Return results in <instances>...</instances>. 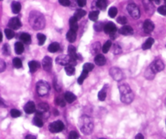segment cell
I'll return each instance as SVG.
<instances>
[{
    "label": "cell",
    "mask_w": 166,
    "mask_h": 139,
    "mask_svg": "<svg viewBox=\"0 0 166 139\" xmlns=\"http://www.w3.org/2000/svg\"><path fill=\"white\" fill-rule=\"evenodd\" d=\"M64 98H62V97H57L56 99H55V103L57 105H59L61 107H65L66 105V103L64 101Z\"/></svg>",
    "instance_id": "b9f144b4"
},
{
    "label": "cell",
    "mask_w": 166,
    "mask_h": 139,
    "mask_svg": "<svg viewBox=\"0 0 166 139\" xmlns=\"http://www.w3.org/2000/svg\"><path fill=\"white\" fill-rule=\"evenodd\" d=\"M59 3L61 5H63L64 7H68L71 4V2L70 0H59Z\"/></svg>",
    "instance_id": "816d5d0a"
},
{
    "label": "cell",
    "mask_w": 166,
    "mask_h": 139,
    "mask_svg": "<svg viewBox=\"0 0 166 139\" xmlns=\"http://www.w3.org/2000/svg\"><path fill=\"white\" fill-rule=\"evenodd\" d=\"M49 105L45 103H41L38 105V108H37V112H40L42 115L43 118H45V114L46 112H49Z\"/></svg>",
    "instance_id": "9a60e30c"
},
{
    "label": "cell",
    "mask_w": 166,
    "mask_h": 139,
    "mask_svg": "<svg viewBox=\"0 0 166 139\" xmlns=\"http://www.w3.org/2000/svg\"><path fill=\"white\" fill-rule=\"evenodd\" d=\"M3 54L5 55H10V47L7 44H5L3 46Z\"/></svg>",
    "instance_id": "f907efd6"
},
{
    "label": "cell",
    "mask_w": 166,
    "mask_h": 139,
    "mask_svg": "<svg viewBox=\"0 0 166 139\" xmlns=\"http://www.w3.org/2000/svg\"><path fill=\"white\" fill-rule=\"evenodd\" d=\"M157 11H158V12L161 14V15H163V16H166V5L160 7L157 9Z\"/></svg>",
    "instance_id": "c3c4849f"
},
{
    "label": "cell",
    "mask_w": 166,
    "mask_h": 139,
    "mask_svg": "<svg viewBox=\"0 0 166 139\" xmlns=\"http://www.w3.org/2000/svg\"><path fill=\"white\" fill-rule=\"evenodd\" d=\"M119 33L122 34V35H126V36H128V35H132L133 33H134V30L133 29L129 26V25H125L123 27H121L120 29H119Z\"/></svg>",
    "instance_id": "e0dca14e"
},
{
    "label": "cell",
    "mask_w": 166,
    "mask_h": 139,
    "mask_svg": "<svg viewBox=\"0 0 166 139\" xmlns=\"http://www.w3.org/2000/svg\"><path fill=\"white\" fill-rule=\"evenodd\" d=\"M65 71H66V73L67 74L68 76H73L75 74L76 69H75V67L73 65L68 64L67 66H65Z\"/></svg>",
    "instance_id": "f546056e"
},
{
    "label": "cell",
    "mask_w": 166,
    "mask_h": 139,
    "mask_svg": "<svg viewBox=\"0 0 166 139\" xmlns=\"http://www.w3.org/2000/svg\"><path fill=\"white\" fill-rule=\"evenodd\" d=\"M20 39L24 43L28 44L31 42V36L28 33H23L20 36Z\"/></svg>",
    "instance_id": "d4e9b609"
},
{
    "label": "cell",
    "mask_w": 166,
    "mask_h": 139,
    "mask_svg": "<svg viewBox=\"0 0 166 139\" xmlns=\"http://www.w3.org/2000/svg\"><path fill=\"white\" fill-rule=\"evenodd\" d=\"M79 138V134L76 131H72L70 134H69V137L68 139H78Z\"/></svg>",
    "instance_id": "bcb514c9"
},
{
    "label": "cell",
    "mask_w": 166,
    "mask_h": 139,
    "mask_svg": "<svg viewBox=\"0 0 166 139\" xmlns=\"http://www.w3.org/2000/svg\"><path fill=\"white\" fill-rule=\"evenodd\" d=\"M127 12L130 14V16L134 19H139L140 16V11L137 5L135 3H130L127 5Z\"/></svg>",
    "instance_id": "277c9868"
},
{
    "label": "cell",
    "mask_w": 166,
    "mask_h": 139,
    "mask_svg": "<svg viewBox=\"0 0 166 139\" xmlns=\"http://www.w3.org/2000/svg\"><path fill=\"white\" fill-rule=\"evenodd\" d=\"M151 1H154V0H151Z\"/></svg>",
    "instance_id": "e7e4bbea"
},
{
    "label": "cell",
    "mask_w": 166,
    "mask_h": 139,
    "mask_svg": "<svg viewBox=\"0 0 166 139\" xmlns=\"http://www.w3.org/2000/svg\"><path fill=\"white\" fill-rule=\"evenodd\" d=\"M100 50V43L99 42H96L95 43L94 45H92V52L94 54V53H97Z\"/></svg>",
    "instance_id": "7dc6e473"
},
{
    "label": "cell",
    "mask_w": 166,
    "mask_h": 139,
    "mask_svg": "<svg viewBox=\"0 0 166 139\" xmlns=\"http://www.w3.org/2000/svg\"><path fill=\"white\" fill-rule=\"evenodd\" d=\"M94 68V65L92 63H86L84 65V67H83V70H85L87 72H91L92 69Z\"/></svg>",
    "instance_id": "7bdbcfd3"
},
{
    "label": "cell",
    "mask_w": 166,
    "mask_h": 139,
    "mask_svg": "<svg viewBox=\"0 0 166 139\" xmlns=\"http://www.w3.org/2000/svg\"><path fill=\"white\" fill-rule=\"evenodd\" d=\"M144 6L146 12L149 14H153L154 12V7L151 0H144Z\"/></svg>",
    "instance_id": "ac0fdd59"
},
{
    "label": "cell",
    "mask_w": 166,
    "mask_h": 139,
    "mask_svg": "<svg viewBox=\"0 0 166 139\" xmlns=\"http://www.w3.org/2000/svg\"><path fill=\"white\" fill-rule=\"evenodd\" d=\"M79 125H80L81 132L86 135L91 134L93 130V127H94L92 119L86 115H84L80 117V121H79Z\"/></svg>",
    "instance_id": "7a4b0ae2"
},
{
    "label": "cell",
    "mask_w": 166,
    "mask_h": 139,
    "mask_svg": "<svg viewBox=\"0 0 166 139\" xmlns=\"http://www.w3.org/2000/svg\"><path fill=\"white\" fill-rule=\"evenodd\" d=\"M88 72H87L85 70H83V72L81 73V75L79 77V79H78V82H79V84L80 85H82L83 84V82L85 80V78L88 76Z\"/></svg>",
    "instance_id": "e575fe53"
},
{
    "label": "cell",
    "mask_w": 166,
    "mask_h": 139,
    "mask_svg": "<svg viewBox=\"0 0 166 139\" xmlns=\"http://www.w3.org/2000/svg\"><path fill=\"white\" fill-rule=\"evenodd\" d=\"M95 63L98 66H103L106 63V59L103 55L99 54L95 57Z\"/></svg>",
    "instance_id": "d6986e66"
},
{
    "label": "cell",
    "mask_w": 166,
    "mask_h": 139,
    "mask_svg": "<svg viewBox=\"0 0 166 139\" xmlns=\"http://www.w3.org/2000/svg\"><path fill=\"white\" fill-rule=\"evenodd\" d=\"M4 32L5 35H6L7 39H11V38H13L14 37H15V33H14L13 30L11 29H6Z\"/></svg>",
    "instance_id": "d590c367"
},
{
    "label": "cell",
    "mask_w": 166,
    "mask_h": 139,
    "mask_svg": "<svg viewBox=\"0 0 166 139\" xmlns=\"http://www.w3.org/2000/svg\"><path fill=\"white\" fill-rule=\"evenodd\" d=\"M107 0H96V7L99 9L105 10L107 7Z\"/></svg>",
    "instance_id": "4316f807"
},
{
    "label": "cell",
    "mask_w": 166,
    "mask_h": 139,
    "mask_svg": "<svg viewBox=\"0 0 166 139\" xmlns=\"http://www.w3.org/2000/svg\"><path fill=\"white\" fill-rule=\"evenodd\" d=\"M0 1H2V0H0Z\"/></svg>",
    "instance_id": "03108f58"
},
{
    "label": "cell",
    "mask_w": 166,
    "mask_h": 139,
    "mask_svg": "<svg viewBox=\"0 0 166 139\" xmlns=\"http://www.w3.org/2000/svg\"><path fill=\"white\" fill-rule=\"evenodd\" d=\"M135 139H144V135L142 134H138L135 136Z\"/></svg>",
    "instance_id": "9f6ffc18"
},
{
    "label": "cell",
    "mask_w": 166,
    "mask_h": 139,
    "mask_svg": "<svg viewBox=\"0 0 166 139\" xmlns=\"http://www.w3.org/2000/svg\"><path fill=\"white\" fill-rule=\"evenodd\" d=\"M2 40H3V34H2V33L0 32V42H2Z\"/></svg>",
    "instance_id": "91938a15"
},
{
    "label": "cell",
    "mask_w": 166,
    "mask_h": 139,
    "mask_svg": "<svg viewBox=\"0 0 166 139\" xmlns=\"http://www.w3.org/2000/svg\"><path fill=\"white\" fill-rule=\"evenodd\" d=\"M13 65L16 68H20L22 67V61L19 58H15L13 59Z\"/></svg>",
    "instance_id": "ab89813d"
},
{
    "label": "cell",
    "mask_w": 166,
    "mask_h": 139,
    "mask_svg": "<svg viewBox=\"0 0 166 139\" xmlns=\"http://www.w3.org/2000/svg\"><path fill=\"white\" fill-rule=\"evenodd\" d=\"M5 68H6V63L3 59H0V72H3L5 70Z\"/></svg>",
    "instance_id": "f5cc1de1"
},
{
    "label": "cell",
    "mask_w": 166,
    "mask_h": 139,
    "mask_svg": "<svg viewBox=\"0 0 166 139\" xmlns=\"http://www.w3.org/2000/svg\"><path fill=\"white\" fill-rule=\"evenodd\" d=\"M97 139H105V138H97Z\"/></svg>",
    "instance_id": "6125c7cd"
},
{
    "label": "cell",
    "mask_w": 166,
    "mask_h": 139,
    "mask_svg": "<svg viewBox=\"0 0 166 139\" xmlns=\"http://www.w3.org/2000/svg\"><path fill=\"white\" fill-rule=\"evenodd\" d=\"M24 112H26L27 114H32V113H33V112H35L36 111V106H35V103H33V102H28L26 104H25V106H24Z\"/></svg>",
    "instance_id": "5bb4252c"
},
{
    "label": "cell",
    "mask_w": 166,
    "mask_h": 139,
    "mask_svg": "<svg viewBox=\"0 0 166 139\" xmlns=\"http://www.w3.org/2000/svg\"><path fill=\"white\" fill-rule=\"evenodd\" d=\"M119 91H120L121 96H124V95H127V94L133 93L130 86L126 84H122V85H119Z\"/></svg>",
    "instance_id": "4fadbf2b"
},
{
    "label": "cell",
    "mask_w": 166,
    "mask_h": 139,
    "mask_svg": "<svg viewBox=\"0 0 166 139\" xmlns=\"http://www.w3.org/2000/svg\"><path fill=\"white\" fill-rule=\"evenodd\" d=\"M111 46H112V42H111L110 41H107V42L104 44L103 46H102V51H103V53H107L108 51L109 50V49H110Z\"/></svg>",
    "instance_id": "f35d334b"
},
{
    "label": "cell",
    "mask_w": 166,
    "mask_h": 139,
    "mask_svg": "<svg viewBox=\"0 0 166 139\" xmlns=\"http://www.w3.org/2000/svg\"><path fill=\"white\" fill-rule=\"evenodd\" d=\"M67 39L70 42H74L76 39V32L73 31L72 29H70L67 33Z\"/></svg>",
    "instance_id": "cb8c5ba5"
},
{
    "label": "cell",
    "mask_w": 166,
    "mask_h": 139,
    "mask_svg": "<svg viewBox=\"0 0 166 139\" xmlns=\"http://www.w3.org/2000/svg\"><path fill=\"white\" fill-rule=\"evenodd\" d=\"M33 124L37 127H42L43 126V118H41L39 116H35V117L33 118Z\"/></svg>",
    "instance_id": "4dcf8cb0"
},
{
    "label": "cell",
    "mask_w": 166,
    "mask_h": 139,
    "mask_svg": "<svg viewBox=\"0 0 166 139\" xmlns=\"http://www.w3.org/2000/svg\"><path fill=\"white\" fill-rule=\"evenodd\" d=\"M104 26L103 24L101 22H97L96 24H95L94 25V29L95 30H96V31H101L102 29H104Z\"/></svg>",
    "instance_id": "f6af8a7d"
},
{
    "label": "cell",
    "mask_w": 166,
    "mask_h": 139,
    "mask_svg": "<svg viewBox=\"0 0 166 139\" xmlns=\"http://www.w3.org/2000/svg\"><path fill=\"white\" fill-rule=\"evenodd\" d=\"M117 23H119L120 25H125L127 22V20L125 16H119L117 19Z\"/></svg>",
    "instance_id": "681fc988"
},
{
    "label": "cell",
    "mask_w": 166,
    "mask_h": 139,
    "mask_svg": "<svg viewBox=\"0 0 166 139\" xmlns=\"http://www.w3.org/2000/svg\"><path fill=\"white\" fill-rule=\"evenodd\" d=\"M36 37H37V40H38L39 45L42 46L44 43H45V40H46V37H45L44 34H42V33H38V34L36 35Z\"/></svg>",
    "instance_id": "8d00e7d4"
},
{
    "label": "cell",
    "mask_w": 166,
    "mask_h": 139,
    "mask_svg": "<svg viewBox=\"0 0 166 139\" xmlns=\"http://www.w3.org/2000/svg\"><path fill=\"white\" fill-rule=\"evenodd\" d=\"M165 5H166V0H165Z\"/></svg>",
    "instance_id": "be15d7a7"
},
{
    "label": "cell",
    "mask_w": 166,
    "mask_h": 139,
    "mask_svg": "<svg viewBox=\"0 0 166 139\" xmlns=\"http://www.w3.org/2000/svg\"><path fill=\"white\" fill-rule=\"evenodd\" d=\"M54 139H59V138H54Z\"/></svg>",
    "instance_id": "94428289"
},
{
    "label": "cell",
    "mask_w": 166,
    "mask_h": 139,
    "mask_svg": "<svg viewBox=\"0 0 166 139\" xmlns=\"http://www.w3.org/2000/svg\"><path fill=\"white\" fill-rule=\"evenodd\" d=\"M155 28V25L152 20H146L144 23V30L146 33H150L151 32L153 31Z\"/></svg>",
    "instance_id": "8fae6325"
},
{
    "label": "cell",
    "mask_w": 166,
    "mask_h": 139,
    "mask_svg": "<svg viewBox=\"0 0 166 139\" xmlns=\"http://www.w3.org/2000/svg\"><path fill=\"white\" fill-rule=\"evenodd\" d=\"M28 67H29V69H30V72H35L40 67V64L37 61L32 60V61H30L28 63Z\"/></svg>",
    "instance_id": "7402d4cb"
},
{
    "label": "cell",
    "mask_w": 166,
    "mask_h": 139,
    "mask_svg": "<svg viewBox=\"0 0 166 139\" xmlns=\"http://www.w3.org/2000/svg\"><path fill=\"white\" fill-rule=\"evenodd\" d=\"M59 48H60V46H59L58 42H53L49 46L48 50L51 53H55V52H57L59 50Z\"/></svg>",
    "instance_id": "83f0119b"
},
{
    "label": "cell",
    "mask_w": 166,
    "mask_h": 139,
    "mask_svg": "<svg viewBox=\"0 0 166 139\" xmlns=\"http://www.w3.org/2000/svg\"><path fill=\"white\" fill-rule=\"evenodd\" d=\"M150 67L152 68V70L155 73L161 72L162 70H164V68H165V63H163V61H161V59H157L150 65Z\"/></svg>",
    "instance_id": "52a82bcc"
},
{
    "label": "cell",
    "mask_w": 166,
    "mask_h": 139,
    "mask_svg": "<svg viewBox=\"0 0 166 139\" xmlns=\"http://www.w3.org/2000/svg\"><path fill=\"white\" fill-rule=\"evenodd\" d=\"M69 25H70V29L76 32L78 30V28H79V26H78V20L76 17L72 16L69 20Z\"/></svg>",
    "instance_id": "ffe728a7"
},
{
    "label": "cell",
    "mask_w": 166,
    "mask_h": 139,
    "mask_svg": "<svg viewBox=\"0 0 166 139\" xmlns=\"http://www.w3.org/2000/svg\"><path fill=\"white\" fill-rule=\"evenodd\" d=\"M106 98V90L105 89H102L98 93V99L100 101H104Z\"/></svg>",
    "instance_id": "60d3db41"
},
{
    "label": "cell",
    "mask_w": 166,
    "mask_h": 139,
    "mask_svg": "<svg viewBox=\"0 0 166 139\" xmlns=\"http://www.w3.org/2000/svg\"><path fill=\"white\" fill-rule=\"evenodd\" d=\"M42 65H43V68L45 71H49L52 67V59L49 58V56H45V58L42 60Z\"/></svg>",
    "instance_id": "2e32d148"
},
{
    "label": "cell",
    "mask_w": 166,
    "mask_h": 139,
    "mask_svg": "<svg viewBox=\"0 0 166 139\" xmlns=\"http://www.w3.org/2000/svg\"><path fill=\"white\" fill-rule=\"evenodd\" d=\"M86 15V12L83 9H78L75 12V15H74V17H76V18L79 20H80L82 17H84V16Z\"/></svg>",
    "instance_id": "1f68e13d"
},
{
    "label": "cell",
    "mask_w": 166,
    "mask_h": 139,
    "mask_svg": "<svg viewBox=\"0 0 166 139\" xmlns=\"http://www.w3.org/2000/svg\"><path fill=\"white\" fill-rule=\"evenodd\" d=\"M0 107H3V108L6 107V105H5V103H4V101L1 99V98H0Z\"/></svg>",
    "instance_id": "680465c9"
},
{
    "label": "cell",
    "mask_w": 166,
    "mask_h": 139,
    "mask_svg": "<svg viewBox=\"0 0 166 139\" xmlns=\"http://www.w3.org/2000/svg\"><path fill=\"white\" fill-rule=\"evenodd\" d=\"M86 3H87V0H77V3L81 7H84L86 5Z\"/></svg>",
    "instance_id": "db71d44e"
},
{
    "label": "cell",
    "mask_w": 166,
    "mask_h": 139,
    "mask_svg": "<svg viewBox=\"0 0 166 139\" xmlns=\"http://www.w3.org/2000/svg\"><path fill=\"white\" fill-rule=\"evenodd\" d=\"M117 14V9L115 7H112L109 10V16H110L111 18H114Z\"/></svg>",
    "instance_id": "74e56055"
},
{
    "label": "cell",
    "mask_w": 166,
    "mask_h": 139,
    "mask_svg": "<svg viewBox=\"0 0 166 139\" xmlns=\"http://www.w3.org/2000/svg\"><path fill=\"white\" fill-rule=\"evenodd\" d=\"M11 10L15 14H18L21 10V4L19 2H13L11 3Z\"/></svg>",
    "instance_id": "484cf974"
},
{
    "label": "cell",
    "mask_w": 166,
    "mask_h": 139,
    "mask_svg": "<svg viewBox=\"0 0 166 139\" xmlns=\"http://www.w3.org/2000/svg\"><path fill=\"white\" fill-rule=\"evenodd\" d=\"M10 113H11V116L13 118H17V117H20V115H21L20 112L19 110H17V109H11Z\"/></svg>",
    "instance_id": "ee69618b"
},
{
    "label": "cell",
    "mask_w": 166,
    "mask_h": 139,
    "mask_svg": "<svg viewBox=\"0 0 166 139\" xmlns=\"http://www.w3.org/2000/svg\"><path fill=\"white\" fill-rule=\"evenodd\" d=\"M29 23L34 29H42L45 27V20L42 14L37 12H32L29 16Z\"/></svg>",
    "instance_id": "6da1fadb"
},
{
    "label": "cell",
    "mask_w": 166,
    "mask_h": 139,
    "mask_svg": "<svg viewBox=\"0 0 166 139\" xmlns=\"http://www.w3.org/2000/svg\"><path fill=\"white\" fill-rule=\"evenodd\" d=\"M56 63H59L60 65H63V66H64V65L67 66L68 64L73 65V64H72L73 63H72L70 56H69V55H59V57H57V59H56Z\"/></svg>",
    "instance_id": "ba28073f"
},
{
    "label": "cell",
    "mask_w": 166,
    "mask_h": 139,
    "mask_svg": "<svg viewBox=\"0 0 166 139\" xmlns=\"http://www.w3.org/2000/svg\"><path fill=\"white\" fill-rule=\"evenodd\" d=\"M104 31H105V33L113 36V35H114V34L116 33V32H117V27H116V25L113 22H109L105 25Z\"/></svg>",
    "instance_id": "9c48e42d"
},
{
    "label": "cell",
    "mask_w": 166,
    "mask_h": 139,
    "mask_svg": "<svg viewBox=\"0 0 166 139\" xmlns=\"http://www.w3.org/2000/svg\"><path fill=\"white\" fill-rule=\"evenodd\" d=\"M88 17H89V19L91 20H92V21H96V20H98L99 17V12L98 11H92V12H91L89 13Z\"/></svg>",
    "instance_id": "d6a6232c"
},
{
    "label": "cell",
    "mask_w": 166,
    "mask_h": 139,
    "mask_svg": "<svg viewBox=\"0 0 166 139\" xmlns=\"http://www.w3.org/2000/svg\"><path fill=\"white\" fill-rule=\"evenodd\" d=\"M64 99L65 100L69 103H73L74 101H76V96L74 94H72L71 92H66L65 94H64Z\"/></svg>",
    "instance_id": "44dd1931"
},
{
    "label": "cell",
    "mask_w": 166,
    "mask_h": 139,
    "mask_svg": "<svg viewBox=\"0 0 166 139\" xmlns=\"http://www.w3.org/2000/svg\"><path fill=\"white\" fill-rule=\"evenodd\" d=\"M121 47L118 45H115V46H114V53L115 54H119V53H121Z\"/></svg>",
    "instance_id": "11a10c76"
},
{
    "label": "cell",
    "mask_w": 166,
    "mask_h": 139,
    "mask_svg": "<svg viewBox=\"0 0 166 139\" xmlns=\"http://www.w3.org/2000/svg\"><path fill=\"white\" fill-rule=\"evenodd\" d=\"M24 46L23 45L22 42H16V44H15V51H16V53L18 55H21L24 52Z\"/></svg>",
    "instance_id": "603a6c76"
},
{
    "label": "cell",
    "mask_w": 166,
    "mask_h": 139,
    "mask_svg": "<svg viewBox=\"0 0 166 139\" xmlns=\"http://www.w3.org/2000/svg\"><path fill=\"white\" fill-rule=\"evenodd\" d=\"M153 43H154V39L152 38V37H149L148 38L146 42L144 43V45L142 46V48L144 50H148L150 49L151 47H152V46L153 45Z\"/></svg>",
    "instance_id": "f1b7e54d"
},
{
    "label": "cell",
    "mask_w": 166,
    "mask_h": 139,
    "mask_svg": "<svg viewBox=\"0 0 166 139\" xmlns=\"http://www.w3.org/2000/svg\"><path fill=\"white\" fill-rule=\"evenodd\" d=\"M49 85L44 81H40L36 84V92L40 96H45L49 93Z\"/></svg>",
    "instance_id": "3957f363"
},
{
    "label": "cell",
    "mask_w": 166,
    "mask_h": 139,
    "mask_svg": "<svg viewBox=\"0 0 166 139\" xmlns=\"http://www.w3.org/2000/svg\"><path fill=\"white\" fill-rule=\"evenodd\" d=\"M155 72H153V70H152V68L149 67L146 70V72H145V76H146V78L147 79H150V80H152L154 78V76H155Z\"/></svg>",
    "instance_id": "836d02e7"
},
{
    "label": "cell",
    "mask_w": 166,
    "mask_h": 139,
    "mask_svg": "<svg viewBox=\"0 0 166 139\" xmlns=\"http://www.w3.org/2000/svg\"><path fill=\"white\" fill-rule=\"evenodd\" d=\"M68 55L70 56V58L72 59V63H76L77 59V54H76V49L75 46H68Z\"/></svg>",
    "instance_id": "7c38bea8"
},
{
    "label": "cell",
    "mask_w": 166,
    "mask_h": 139,
    "mask_svg": "<svg viewBox=\"0 0 166 139\" xmlns=\"http://www.w3.org/2000/svg\"><path fill=\"white\" fill-rule=\"evenodd\" d=\"M22 24L20 22V19L17 18V17H14V18H11L9 20L8 22V27L11 29H14V30H16V29H19L21 27Z\"/></svg>",
    "instance_id": "30bf717a"
},
{
    "label": "cell",
    "mask_w": 166,
    "mask_h": 139,
    "mask_svg": "<svg viewBox=\"0 0 166 139\" xmlns=\"http://www.w3.org/2000/svg\"><path fill=\"white\" fill-rule=\"evenodd\" d=\"M25 139H36V136H34V135H27L26 137H25Z\"/></svg>",
    "instance_id": "6f0895ef"
},
{
    "label": "cell",
    "mask_w": 166,
    "mask_h": 139,
    "mask_svg": "<svg viewBox=\"0 0 166 139\" xmlns=\"http://www.w3.org/2000/svg\"><path fill=\"white\" fill-rule=\"evenodd\" d=\"M64 129V124L61 121H56L49 125V130L51 133H59Z\"/></svg>",
    "instance_id": "5b68a950"
},
{
    "label": "cell",
    "mask_w": 166,
    "mask_h": 139,
    "mask_svg": "<svg viewBox=\"0 0 166 139\" xmlns=\"http://www.w3.org/2000/svg\"><path fill=\"white\" fill-rule=\"evenodd\" d=\"M109 74L115 81H121L123 79V72L118 67H111L109 70Z\"/></svg>",
    "instance_id": "8992f818"
}]
</instances>
